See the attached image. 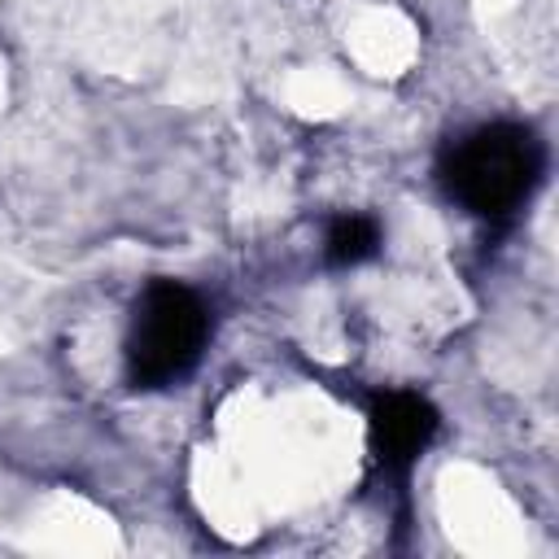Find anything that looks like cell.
<instances>
[{"label":"cell","mask_w":559,"mask_h":559,"mask_svg":"<svg viewBox=\"0 0 559 559\" xmlns=\"http://www.w3.org/2000/svg\"><path fill=\"white\" fill-rule=\"evenodd\" d=\"M542 166H546V153L528 127L489 122L450 144L441 162V183L467 214L507 218L533 197Z\"/></svg>","instance_id":"obj_1"},{"label":"cell","mask_w":559,"mask_h":559,"mask_svg":"<svg viewBox=\"0 0 559 559\" xmlns=\"http://www.w3.org/2000/svg\"><path fill=\"white\" fill-rule=\"evenodd\" d=\"M210 310L179 280H153L127 328V380L135 389L179 384L205 354Z\"/></svg>","instance_id":"obj_2"},{"label":"cell","mask_w":559,"mask_h":559,"mask_svg":"<svg viewBox=\"0 0 559 559\" xmlns=\"http://www.w3.org/2000/svg\"><path fill=\"white\" fill-rule=\"evenodd\" d=\"M437 411L428 397L419 393H406V389H393V393H380L371 402V415H367V432H371V450L384 467L402 472L411 467L437 437Z\"/></svg>","instance_id":"obj_3"},{"label":"cell","mask_w":559,"mask_h":559,"mask_svg":"<svg viewBox=\"0 0 559 559\" xmlns=\"http://www.w3.org/2000/svg\"><path fill=\"white\" fill-rule=\"evenodd\" d=\"M380 253V223L367 214H341L328 223L323 236V258L332 266H362L367 258Z\"/></svg>","instance_id":"obj_4"}]
</instances>
